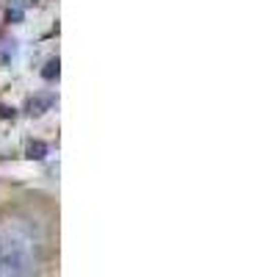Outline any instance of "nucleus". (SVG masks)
I'll list each match as a JSON object with an SVG mask.
<instances>
[{"label": "nucleus", "instance_id": "0eeeda50", "mask_svg": "<svg viewBox=\"0 0 277 277\" xmlns=\"http://www.w3.org/2000/svg\"><path fill=\"white\" fill-rule=\"evenodd\" d=\"M0 120H14V108L0 103Z\"/></svg>", "mask_w": 277, "mask_h": 277}, {"label": "nucleus", "instance_id": "20e7f679", "mask_svg": "<svg viewBox=\"0 0 277 277\" xmlns=\"http://www.w3.org/2000/svg\"><path fill=\"white\" fill-rule=\"evenodd\" d=\"M58 75H61V61H58V58H50L42 69V78L45 81H58Z\"/></svg>", "mask_w": 277, "mask_h": 277}, {"label": "nucleus", "instance_id": "f257e3e1", "mask_svg": "<svg viewBox=\"0 0 277 277\" xmlns=\"http://www.w3.org/2000/svg\"><path fill=\"white\" fill-rule=\"evenodd\" d=\"M31 244V235L22 233V227H9L0 233V277H33L36 261Z\"/></svg>", "mask_w": 277, "mask_h": 277}, {"label": "nucleus", "instance_id": "423d86ee", "mask_svg": "<svg viewBox=\"0 0 277 277\" xmlns=\"http://www.w3.org/2000/svg\"><path fill=\"white\" fill-rule=\"evenodd\" d=\"M22 14H25V11H20V9H14V6H11L9 14H6V20H9V22H20V20H22Z\"/></svg>", "mask_w": 277, "mask_h": 277}, {"label": "nucleus", "instance_id": "6e6552de", "mask_svg": "<svg viewBox=\"0 0 277 277\" xmlns=\"http://www.w3.org/2000/svg\"><path fill=\"white\" fill-rule=\"evenodd\" d=\"M36 3V0H11V6H14V9H20V11H25L28 6H33Z\"/></svg>", "mask_w": 277, "mask_h": 277}, {"label": "nucleus", "instance_id": "39448f33", "mask_svg": "<svg viewBox=\"0 0 277 277\" xmlns=\"http://www.w3.org/2000/svg\"><path fill=\"white\" fill-rule=\"evenodd\" d=\"M14 56H17V42H6V45H3V50H0V61L9 64Z\"/></svg>", "mask_w": 277, "mask_h": 277}, {"label": "nucleus", "instance_id": "7ed1b4c3", "mask_svg": "<svg viewBox=\"0 0 277 277\" xmlns=\"http://www.w3.org/2000/svg\"><path fill=\"white\" fill-rule=\"evenodd\" d=\"M25 155L31 158V161H42V158L47 155V144H45V141H39V139L28 141V147H25Z\"/></svg>", "mask_w": 277, "mask_h": 277}, {"label": "nucleus", "instance_id": "f03ea898", "mask_svg": "<svg viewBox=\"0 0 277 277\" xmlns=\"http://www.w3.org/2000/svg\"><path fill=\"white\" fill-rule=\"evenodd\" d=\"M53 103H56V94L53 92H39V94H33V97L25 103V111L31 116H39V114H45V111H50Z\"/></svg>", "mask_w": 277, "mask_h": 277}]
</instances>
